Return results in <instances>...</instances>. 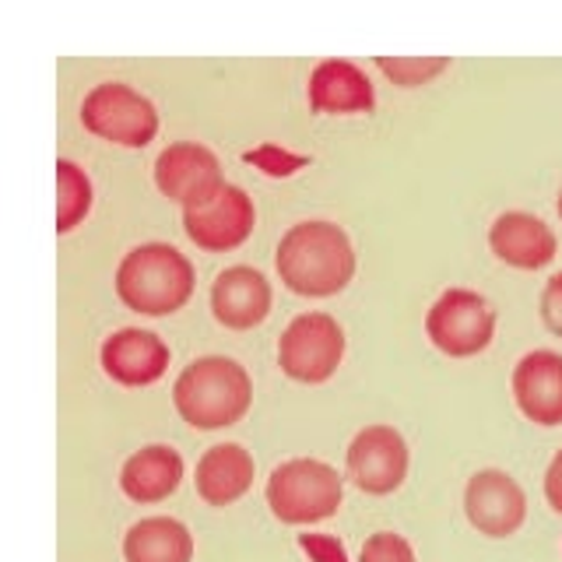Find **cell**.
Here are the masks:
<instances>
[{"label":"cell","mask_w":562,"mask_h":562,"mask_svg":"<svg viewBox=\"0 0 562 562\" xmlns=\"http://www.w3.org/2000/svg\"><path fill=\"white\" fill-rule=\"evenodd\" d=\"M274 268L295 295L324 299L356 278V246L338 222L306 218L278 239Z\"/></svg>","instance_id":"6da1fadb"},{"label":"cell","mask_w":562,"mask_h":562,"mask_svg":"<svg viewBox=\"0 0 562 562\" xmlns=\"http://www.w3.org/2000/svg\"><path fill=\"white\" fill-rule=\"evenodd\" d=\"M376 105L373 81L351 60L327 57L310 70V110L313 113H369Z\"/></svg>","instance_id":"2e32d148"},{"label":"cell","mask_w":562,"mask_h":562,"mask_svg":"<svg viewBox=\"0 0 562 562\" xmlns=\"http://www.w3.org/2000/svg\"><path fill=\"white\" fill-rule=\"evenodd\" d=\"M488 246L503 263L520 271H538L544 263H552L559 243L555 233L544 218L531 215V211H503L488 228Z\"/></svg>","instance_id":"5bb4252c"},{"label":"cell","mask_w":562,"mask_h":562,"mask_svg":"<svg viewBox=\"0 0 562 562\" xmlns=\"http://www.w3.org/2000/svg\"><path fill=\"white\" fill-rule=\"evenodd\" d=\"M359 562H418V559H415L412 541L404 538V535L376 531V535H369V538H366Z\"/></svg>","instance_id":"7402d4cb"},{"label":"cell","mask_w":562,"mask_h":562,"mask_svg":"<svg viewBox=\"0 0 562 562\" xmlns=\"http://www.w3.org/2000/svg\"><path fill=\"white\" fill-rule=\"evenodd\" d=\"M243 158H246V162L260 166L263 172H271V176H289L292 169H299V166L306 162L303 155H289V151H281V148H274V145H263V148H257V151H246Z\"/></svg>","instance_id":"603a6c76"},{"label":"cell","mask_w":562,"mask_h":562,"mask_svg":"<svg viewBox=\"0 0 562 562\" xmlns=\"http://www.w3.org/2000/svg\"><path fill=\"white\" fill-rule=\"evenodd\" d=\"M426 334L453 359L479 356L496 338V310L474 289H447L426 313Z\"/></svg>","instance_id":"8992f818"},{"label":"cell","mask_w":562,"mask_h":562,"mask_svg":"<svg viewBox=\"0 0 562 562\" xmlns=\"http://www.w3.org/2000/svg\"><path fill=\"white\" fill-rule=\"evenodd\" d=\"M99 362L105 376H113L123 386H148L169 369V345L155 330L120 327L102 341Z\"/></svg>","instance_id":"7c38bea8"},{"label":"cell","mask_w":562,"mask_h":562,"mask_svg":"<svg viewBox=\"0 0 562 562\" xmlns=\"http://www.w3.org/2000/svg\"><path fill=\"white\" fill-rule=\"evenodd\" d=\"M183 482V457L166 443H151L131 453L120 471L123 496L134 503H162Z\"/></svg>","instance_id":"ac0fdd59"},{"label":"cell","mask_w":562,"mask_h":562,"mask_svg":"<svg viewBox=\"0 0 562 562\" xmlns=\"http://www.w3.org/2000/svg\"><path fill=\"white\" fill-rule=\"evenodd\" d=\"M376 67L401 88L426 85L450 67V57H376Z\"/></svg>","instance_id":"44dd1931"},{"label":"cell","mask_w":562,"mask_h":562,"mask_svg":"<svg viewBox=\"0 0 562 562\" xmlns=\"http://www.w3.org/2000/svg\"><path fill=\"white\" fill-rule=\"evenodd\" d=\"M348 474L369 496H391L408 474V443L394 426H366L348 443Z\"/></svg>","instance_id":"30bf717a"},{"label":"cell","mask_w":562,"mask_h":562,"mask_svg":"<svg viewBox=\"0 0 562 562\" xmlns=\"http://www.w3.org/2000/svg\"><path fill=\"white\" fill-rule=\"evenodd\" d=\"M345 359V330L330 313H299L281 330L278 366L299 383H324Z\"/></svg>","instance_id":"52a82bcc"},{"label":"cell","mask_w":562,"mask_h":562,"mask_svg":"<svg viewBox=\"0 0 562 562\" xmlns=\"http://www.w3.org/2000/svg\"><path fill=\"white\" fill-rule=\"evenodd\" d=\"M127 562H190L193 535L176 517H145L123 538Z\"/></svg>","instance_id":"d6986e66"},{"label":"cell","mask_w":562,"mask_h":562,"mask_svg":"<svg viewBox=\"0 0 562 562\" xmlns=\"http://www.w3.org/2000/svg\"><path fill=\"white\" fill-rule=\"evenodd\" d=\"M268 506L281 524L327 520L341 506V474L316 457H292L271 471Z\"/></svg>","instance_id":"277c9868"},{"label":"cell","mask_w":562,"mask_h":562,"mask_svg":"<svg viewBox=\"0 0 562 562\" xmlns=\"http://www.w3.org/2000/svg\"><path fill=\"white\" fill-rule=\"evenodd\" d=\"M155 187L180 207H198L225 187L222 162L201 140H176L155 158Z\"/></svg>","instance_id":"ba28073f"},{"label":"cell","mask_w":562,"mask_h":562,"mask_svg":"<svg viewBox=\"0 0 562 562\" xmlns=\"http://www.w3.org/2000/svg\"><path fill=\"white\" fill-rule=\"evenodd\" d=\"M198 274L187 254L169 243H140L123 254L116 268V295L137 313L166 316L187 306Z\"/></svg>","instance_id":"3957f363"},{"label":"cell","mask_w":562,"mask_h":562,"mask_svg":"<svg viewBox=\"0 0 562 562\" xmlns=\"http://www.w3.org/2000/svg\"><path fill=\"white\" fill-rule=\"evenodd\" d=\"M514 401L538 426H562V356L535 348L514 366Z\"/></svg>","instance_id":"4fadbf2b"},{"label":"cell","mask_w":562,"mask_h":562,"mask_svg":"<svg viewBox=\"0 0 562 562\" xmlns=\"http://www.w3.org/2000/svg\"><path fill=\"white\" fill-rule=\"evenodd\" d=\"M299 549H303L313 562H348L345 544L330 535H299Z\"/></svg>","instance_id":"d4e9b609"},{"label":"cell","mask_w":562,"mask_h":562,"mask_svg":"<svg viewBox=\"0 0 562 562\" xmlns=\"http://www.w3.org/2000/svg\"><path fill=\"white\" fill-rule=\"evenodd\" d=\"M81 123L113 145L145 148L158 134V110L127 81H99L81 99Z\"/></svg>","instance_id":"5b68a950"},{"label":"cell","mask_w":562,"mask_h":562,"mask_svg":"<svg viewBox=\"0 0 562 562\" xmlns=\"http://www.w3.org/2000/svg\"><path fill=\"white\" fill-rule=\"evenodd\" d=\"M88 207H92L88 172L70 158H57V233H70L75 225H81Z\"/></svg>","instance_id":"ffe728a7"},{"label":"cell","mask_w":562,"mask_h":562,"mask_svg":"<svg viewBox=\"0 0 562 562\" xmlns=\"http://www.w3.org/2000/svg\"><path fill=\"white\" fill-rule=\"evenodd\" d=\"M464 514L474 531L488 538H509L527 517V496L514 474L499 468L474 471L464 485Z\"/></svg>","instance_id":"8fae6325"},{"label":"cell","mask_w":562,"mask_h":562,"mask_svg":"<svg viewBox=\"0 0 562 562\" xmlns=\"http://www.w3.org/2000/svg\"><path fill=\"white\" fill-rule=\"evenodd\" d=\"M198 496L207 506H228L239 496H246L254 485V457L239 443H218L207 447L193 471Z\"/></svg>","instance_id":"e0dca14e"},{"label":"cell","mask_w":562,"mask_h":562,"mask_svg":"<svg viewBox=\"0 0 562 562\" xmlns=\"http://www.w3.org/2000/svg\"><path fill=\"white\" fill-rule=\"evenodd\" d=\"M254 222H257V207L250 201V193L236 183H225L215 198L198 207H183L187 236L211 254H225L243 246L254 233Z\"/></svg>","instance_id":"9c48e42d"},{"label":"cell","mask_w":562,"mask_h":562,"mask_svg":"<svg viewBox=\"0 0 562 562\" xmlns=\"http://www.w3.org/2000/svg\"><path fill=\"white\" fill-rule=\"evenodd\" d=\"M544 499H549L555 514H562V450L552 457L549 471H544Z\"/></svg>","instance_id":"484cf974"},{"label":"cell","mask_w":562,"mask_h":562,"mask_svg":"<svg viewBox=\"0 0 562 562\" xmlns=\"http://www.w3.org/2000/svg\"><path fill=\"white\" fill-rule=\"evenodd\" d=\"M211 310H215L218 324L250 330L271 313V281L250 263H233L211 285Z\"/></svg>","instance_id":"9a60e30c"},{"label":"cell","mask_w":562,"mask_h":562,"mask_svg":"<svg viewBox=\"0 0 562 562\" xmlns=\"http://www.w3.org/2000/svg\"><path fill=\"white\" fill-rule=\"evenodd\" d=\"M172 404L193 429H225L250 412L254 383L246 366L228 356L193 359L172 383Z\"/></svg>","instance_id":"7a4b0ae2"},{"label":"cell","mask_w":562,"mask_h":562,"mask_svg":"<svg viewBox=\"0 0 562 562\" xmlns=\"http://www.w3.org/2000/svg\"><path fill=\"white\" fill-rule=\"evenodd\" d=\"M541 321L555 338H562V271H555L541 289Z\"/></svg>","instance_id":"cb8c5ba5"},{"label":"cell","mask_w":562,"mask_h":562,"mask_svg":"<svg viewBox=\"0 0 562 562\" xmlns=\"http://www.w3.org/2000/svg\"><path fill=\"white\" fill-rule=\"evenodd\" d=\"M559 218H562V190H559Z\"/></svg>","instance_id":"4316f807"}]
</instances>
